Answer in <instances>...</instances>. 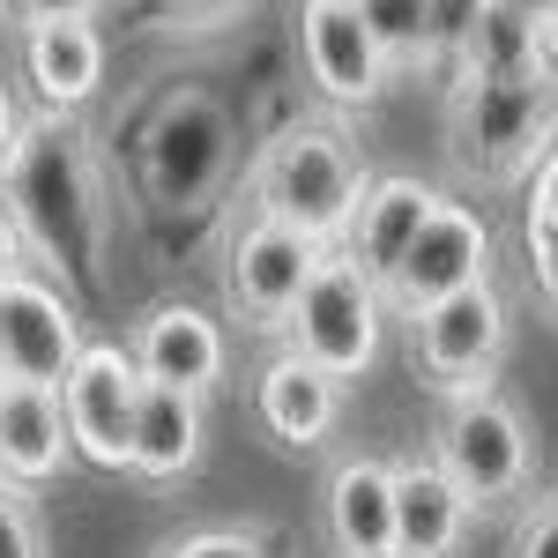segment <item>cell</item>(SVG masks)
Here are the masks:
<instances>
[{"instance_id": "4fadbf2b", "label": "cell", "mask_w": 558, "mask_h": 558, "mask_svg": "<svg viewBox=\"0 0 558 558\" xmlns=\"http://www.w3.org/2000/svg\"><path fill=\"white\" fill-rule=\"evenodd\" d=\"M23 75H31V89H38V105L52 120H75L105 89V31L89 15L23 23Z\"/></svg>"}, {"instance_id": "ac0fdd59", "label": "cell", "mask_w": 558, "mask_h": 558, "mask_svg": "<svg viewBox=\"0 0 558 558\" xmlns=\"http://www.w3.org/2000/svg\"><path fill=\"white\" fill-rule=\"evenodd\" d=\"M254 410L283 447H320V439L336 432V417H343V380H328L320 365H305L299 350H283V357L260 373Z\"/></svg>"}, {"instance_id": "ba28073f", "label": "cell", "mask_w": 558, "mask_h": 558, "mask_svg": "<svg viewBox=\"0 0 558 558\" xmlns=\"http://www.w3.org/2000/svg\"><path fill=\"white\" fill-rule=\"evenodd\" d=\"M507 336H514V313L499 299V283H470L410 320V357H417L432 395H476L499 373Z\"/></svg>"}, {"instance_id": "f1b7e54d", "label": "cell", "mask_w": 558, "mask_h": 558, "mask_svg": "<svg viewBox=\"0 0 558 558\" xmlns=\"http://www.w3.org/2000/svg\"><path fill=\"white\" fill-rule=\"evenodd\" d=\"M23 134H31V120H23V105L0 89V179L15 172V157H23Z\"/></svg>"}, {"instance_id": "f546056e", "label": "cell", "mask_w": 558, "mask_h": 558, "mask_svg": "<svg viewBox=\"0 0 558 558\" xmlns=\"http://www.w3.org/2000/svg\"><path fill=\"white\" fill-rule=\"evenodd\" d=\"M31 268V246H23V223H15V209L0 202V283L8 276H23Z\"/></svg>"}, {"instance_id": "8992f818", "label": "cell", "mask_w": 558, "mask_h": 558, "mask_svg": "<svg viewBox=\"0 0 558 558\" xmlns=\"http://www.w3.org/2000/svg\"><path fill=\"white\" fill-rule=\"evenodd\" d=\"M283 336H291V350H299L305 365H320L328 380H365V373L380 365V343H387L380 283L350 254H328L313 268V283H305V299H299V313H291Z\"/></svg>"}, {"instance_id": "83f0119b", "label": "cell", "mask_w": 558, "mask_h": 558, "mask_svg": "<svg viewBox=\"0 0 558 558\" xmlns=\"http://www.w3.org/2000/svg\"><path fill=\"white\" fill-rule=\"evenodd\" d=\"M514 558H558V484L529 499V514L514 529Z\"/></svg>"}, {"instance_id": "2e32d148", "label": "cell", "mask_w": 558, "mask_h": 558, "mask_svg": "<svg viewBox=\"0 0 558 558\" xmlns=\"http://www.w3.org/2000/svg\"><path fill=\"white\" fill-rule=\"evenodd\" d=\"M328 544L343 558H395V462L343 454L328 470Z\"/></svg>"}, {"instance_id": "30bf717a", "label": "cell", "mask_w": 558, "mask_h": 558, "mask_svg": "<svg viewBox=\"0 0 558 558\" xmlns=\"http://www.w3.org/2000/svg\"><path fill=\"white\" fill-rule=\"evenodd\" d=\"M142 365L120 343H83L75 373L60 380V417H68V447L89 470H128L134 454V417H142Z\"/></svg>"}, {"instance_id": "5bb4252c", "label": "cell", "mask_w": 558, "mask_h": 558, "mask_svg": "<svg viewBox=\"0 0 558 558\" xmlns=\"http://www.w3.org/2000/svg\"><path fill=\"white\" fill-rule=\"evenodd\" d=\"M134 365L149 387H186V395H209L223 380V328H216L202 305L165 299L149 305L142 336H134Z\"/></svg>"}, {"instance_id": "9c48e42d", "label": "cell", "mask_w": 558, "mask_h": 558, "mask_svg": "<svg viewBox=\"0 0 558 558\" xmlns=\"http://www.w3.org/2000/svg\"><path fill=\"white\" fill-rule=\"evenodd\" d=\"M470 283H492V223H484V209L439 194V209L417 223V239L402 246V260L380 276V299L395 320H417L425 305L454 299Z\"/></svg>"}, {"instance_id": "5b68a950", "label": "cell", "mask_w": 558, "mask_h": 558, "mask_svg": "<svg viewBox=\"0 0 558 558\" xmlns=\"http://www.w3.org/2000/svg\"><path fill=\"white\" fill-rule=\"evenodd\" d=\"M432 462L454 476V492L470 507H499V499H521L529 492L536 439H529V417H521L499 387H476V395H447Z\"/></svg>"}, {"instance_id": "9a60e30c", "label": "cell", "mask_w": 558, "mask_h": 558, "mask_svg": "<svg viewBox=\"0 0 558 558\" xmlns=\"http://www.w3.org/2000/svg\"><path fill=\"white\" fill-rule=\"evenodd\" d=\"M476 507L439 462H395V558H454Z\"/></svg>"}, {"instance_id": "3957f363", "label": "cell", "mask_w": 558, "mask_h": 558, "mask_svg": "<svg viewBox=\"0 0 558 558\" xmlns=\"http://www.w3.org/2000/svg\"><path fill=\"white\" fill-rule=\"evenodd\" d=\"M447 134L476 179H529L558 149V75L447 89Z\"/></svg>"}, {"instance_id": "603a6c76", "label": "cell", "mask_w": 558, "mask_h": 558, "mask_svg": "<svg viewBox=\"0 0 558 558\" xmlns=\"http://www.w3.org/2000/svg\"><path fill=\"white\" fill-rule=\"evenodd\" d=\"M350 8L380 38L395 75H432V0H350Z\"/></svg>"}, {"instance_id": "cb8c5ba5", "label": "cell", "mask_w": 558, "mask_h": 558, "mask_svg": "<svg viewBox=\"0 0 558 558\" xmlns=\"http://www.w3.org/2000/svg\"><path fill=\"white\" fill-rule=\"evenodd\" d=\"M165 31H223L239 15H254V0H142Z\"/></svg>"}, {"instance_id": "44dd1931", "label": "cell", "mask_w": 558, "mask_h": 558, "mask_svg": "<svg viewBox=\"0 0 558 558\" xmlns=\"http://www.w3.org/2000/svg\"><path fill=\"white\" fill-rule=\"evenodd\" d=\"M529 75H551L544 68V31L521 23L514 8H484L476 31L462 38V52L447 60V83H529Z\"/></svg>"}, {"instance_id": "d4e9b609", "label": "cell", "mask_w": 558, "mask_h": 558, "mask_svg": "<svg viewBox=\"0 0 558 558\" xmlns=\"http://www.w3.org/2000/svg\"><path fill=\"white\" fill-rule=\"evenodd\" d=\"M0 558H45L38 514H31L23 484H8V476H0Z\"/></svg>"}, {"instance_id": "d6986e66", "label": "cell", "mask_w": 558, "mask_h": 558, "mask_svg": "<svg viewBox=\"0 0 558 558\" xmlns=\"http://www.w3.org/2000/svg\"><path fill=\"white\" fill-rule=\"evenodd\" d=\"M432 209H439V194H432L425 179H402V172H395V179H373V186H365V202H357V216H350L343 254L357 260L373 283H380L387 268L402 260V246L417 239V223H425Z\"/></svg>"}, {"instance_id": "484cf974", "label": "cell", "mask_w": 558, "mask_h": 558, "mask_svg": "<svg viewBox=\"0 0 558 558\" xmlns=\"http://www.w3.org/2000/svg\"><path fill=\"white\" fill-rule=\"evenodd\" d=\"M484 8L492 0H432V75H447V60L462 52V38L476 31Z\"/></svg>"}, {"instance_id": "e0dca14e", "label": "cell", "mask_w": 558, "mask_h": 558, "mask_svg": "<svg viewBox=\"0 0 558 558\" xmlns=\"http://www.w3.org/2000/svg\"><path fill=\"white\" fill-rule=\"evenodd\" d=\"M75 462L68 447V417H60V395L52 387H23V380H0V476L38 492Z\"/></svg>"}, {"instance_id": "277c9868", "label": "cell", "mask_w": 558, "mask_h": 558, "mask_svg": "<svg viewBox=\"0 0 558 558\" xmlns=\"http://www.w3.org/2000/svg\"><path fill=\"white\" fill-rule=\"evenodd\" d=\"M231 172V112L209 89H172L142 128V194L165 216H202Z\"/></svg>"}, {"instance_id": "7a4b0ae2", "label": "cell", "mask_w": 558, "mask_h": 558, "mask_svg": "<svg viewBox=\"0 0 558 558\" xmlns=\"http://www.w3.org/2000/svg\"><path fill=\"white\" fill-rule=\"evenodd\" d=\"M365 157L350 149L343 128L328 120H283V128L260 142V165H254V209L283 216L291 231H305L313 246H343L350 239V216L365 202Z\"/></svg>"}, {"instance_id": "52a82bcc", "label": "cell", "mask_w": 558, "mask_h": 558, "mask_svg": "<svg viewBox=\"0 0 558 558\" xmlns=\"http://www.w3.org/2000/svg\"><path fill=\"white\" fill-rule=\"evenodd\" d=\"M328 254L336 246H313L283 216L254 209L239 223V239L223 246V305H231V320L254 328V336H283L305 299V283H313V268Z\"/></svg>"}, {"instance_id": "8fae6325", "label": "cell", "mask_w": 558, "mask_h": 558, "mask_svg": "<svg viewBox=\"0 0 558 558\" xmlns=\"http://www.w3.org/2000/svg\"><path fill=\"white\" fill-rule=\"evenodd\" d=\"M83 313L75 299L60 291V283H45V276H8L0 283V380H23V387H52L75 373V357H83Z\"/></svg>"}, {"instance_id": "7c38bea8", "label": "cell", "mask_w": 558, "mask_h": 558, "mask_svg": "<svg viewBox=\"0 0 558 558\" xmlns=\"http://www.w3.org/2000/svg\"><path fill=\"white\" fill-rule=\"evenodd\" d=\"M299 68H305V83L328 105H343V112L380 105L387 83H395V60L357 23L350 0H299Z\"/></svg>"}, {"instance_id": "1f68e13d", "label": "cell", "mask_w": 558, "mask_h": 558, "mask_svg": "<svg viewBox=\"0 0 558 558\" xmlns=\"http://www.w3.org/2000/svg\"><path fill=\"white\" fill-rule=\"evenodd\" d=\"M492 8H514L521 23H536V31H551V23H558V0H492Z\"/></svg>"}, {"instance_id": "6da1fadb", "label": "cell", "mask_w": 558, "mask_h": 558, "mask_svg": "<svg viewBox=\"0 0 558 558\" xmlns=\"http://www.w3.org/2000/svg\"><path fill=\"white\" fill-rule=\"evenodd\" d=\"M0 202L23 223V246L60 268V291L75 299L83 283H97L105 268V239H112V202L97 186V165H89V142L75 120H52L45 112L38 128L23 134V157L15 172L0 179Z\"/></svg>"}, {"instance_id": "ffe728a7", "label": "cell", "mask_w": 558, "mask_h": 558, "mask_svg": "<svg viewBox=\"0 0 558 558\" xmlns=\"http://www.w3.org/2000/svg\"><path fill=\"white\" fill-rule=\"evenodd\" d=\"M202 395L186 387H142V417H134V454L128 470L149 484H179L202 462Z\"/></svg>"}, {"instance_id": "4dcf8cb0", "label": "cell", "mask_w": 558, "mask_h": 558, "mask_svg": "<svg viewBox=\"0 0 558 558\" xmlns=\"http://www.w3.org/2000/svg\"><path fill=\"white\" fill-rule=\"evenodd\" d=\"M15 23H52V15H97V0H8Z\"/></svg>"}, {"instance_id": "7402d4cb", "label": "cell", "mask_w": 558, "mask_h": 558, "mask_svg": "<svg viewBox=\"0 0 558 558\" xmlns=\"http://www.w3.org/2000/svg\"><path fill=\"white\" fill-rule=\"evenodd\" d=\"M521 246H529L536 299L558 313V149L529 172V186H521Z\"/></svg>"}, {"instance_id": "4316f807", "label": "cell", "mask_w": 558, "mask_h": 558, "mask_svg": "<svg viewBox=\"0 0 558 558\" xmlns=\"http://www.w3.org/2000/svg\"><path fill=\"white\" fill-rule=\"evenodd\" d=\"M165 558H268V544H260L254 529H194Z\"/></svg>"}]
</instances>
